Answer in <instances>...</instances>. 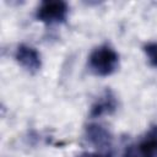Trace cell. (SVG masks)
I'll return each mask as SVG.
<instances>
[{
	"mask_svg": "<svg viewBox=\"0 0 157 157\" xmlns=\"http://www.w3.org/2000/svg\"><path fill=\"white\" fill-rule=\"evenodd\" d=\"M119 66V54L108 44L94 48L88 56V69L97 76H109Z\"/></svg>",
	"mask_w": 157,
	"mask_h": 157,
	"instance_id": "6da1fadb",
	"label": "cell"
},
{
	"mask_svg": "<svg viewBox=\"0 0 157 157\" xmlns=\"http://www.w3.org/2000/svg\"><path fill=\"white\" fill-rule=\"evenodd\" d=\"M69 5L63 0H44L36 10V18L47 25L61 23L66 20Z\"/></svg>",
	"mask_w": 157,
	"mask_h": 157,
	"instance_id": "7a4b0ae2",
	"label": "cell"
},
{
	"mask_svg": "<svg viewBox=\"0 0 157 157\" xmlns=\"http://www.w3.org/2000/svg\"><path fill=\"white\" fill-rule=\"evenodd\" d=\"M123 157H157V125L151 126L139 141L126 146Z\"/></svg>",
	"mask_w": 157,
	"mask_h": 157,
	"instance_id": "3957f363",
	"label": "cell"
},
{
	"mask_svg": "<svg viewBox=\"0 0 157 157\" xmlns=\"http://www.w3.org/2000/svg\"><path fill=\"white\" fill-rule=\"evenodd\" d=\"M16 61L28 72H37L42 66L39 52L28 44H20L15 53Z\"/></svg>",
	"mask_w": 157,
	"mask_h": 157,
	"instance_id": "277c9868",
	"label": "cell"
},
{
	"mask_svg": "<svg viewBox=\"0 0 157 157\" xmlns=\"http://www.w3.org/2000/svg\"><path fill=\"white\" fill-rule=\"evenodd\" d=\"M115 109H117V99H115V96L113 94L112 91L107 90L92 104L90 115L92 118H98V117H102L104 114H112Z\"/></svg>",
	"mask_w": 157,
	"mask_h": 157,
	"instance_id": "5b68a950",
	"label": "cell"
},
{
	"mask_svg": "<svg viewBox=\"0 0 157 157\" xmlns=\"http://www.w3.org/2000/svg\"><path fill=\"white\" fill-rule=\"evenodd\" d=\"M86 134H87V139L90 140V142H92L96 146L104 147L110 142V136H109L108 131L104 130L99 125H90V126H87Z\"/></svg>",
	"mask_w": 157,
	"mask_h": 157,
	"instance_id": "8992f818",
	"label": "cell"
},
{
	"mask_svg": "<svg viewBox=\"0 0 157 157\" xmlns=\"http://www.w3.org/2000/svg\"><path fill=\"white\" fill-rule=\"evenodd\" d=\"M144 52L150 61V64L157 67V42H148L144 45Z\"/></svg>",
	"mask_w": 157,
	"mask_h": 157,
	"instance_id": "52a82bcc",
	"label": "cell"
},
{
	"mask_svg": "<svg viewBox=\"0 0 157 157\" xmlns=\"http://www.w3.org/2000/svg\"><path fill=\"white\" fill-rule=\"evenodd\" d=\"M87 157H112L108 153H93V155H88Z\"/></svg>",
	"mask_w": 157,
	"mask_h": 157,
	"instance_id": "ba28073f",
	"label": "cell"
}]
</instances>
